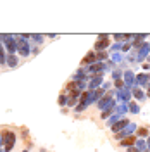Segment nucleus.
I'll return each mask as SVG.
<instances>
[{
	"label": "nucleus",
	"instance_id": "obj_1",
	"mask_svg": "<svg viewBox=\"0 0 150 152\" xmlns=\"http://www.w3.org/2000/svg\"><path fill=\"white\" fill-rule=\"evenodd\" d=\"M14 142H16V135L12 132H4V143H5V151H10L14 147Z\"/></svg>",
	"mask_w": 150,
	"mask_h": 152
},
{
	"label": "nucleus",
	"instance_id": "obj_2",
	"mask_svg": "<svg viewBox=\"0 0 150 152\" xmlns=\"http://www.w3.org/2000/svg\"><path fill=\"white\" fill-rule=\"evenodd\" d=\"M19 50H21V54H23V56H26V54H28V45L21 43V45H19Z\"/></svg>",
	"mask_w": 150,
	"mask_h": 152
},
{
	"label": "nucleus",
	"instance_id": "obj_3",
	"mask_svg": "<svg viewBox=\"0 0 150 152\" xmlns=\"http://www.w3.org/2000/svg\"><path fill=\"white\" fill-rule=\"evenodd\" d=\"M9 64H10V66H16V59H14L12 56L9 57Z\"/></svg>",
	"mask_w": 150,
	"mask_h": 152
},
{
	"label": "nucleus",
	"instance_id": "obj_4",
	"mask_svg": "<svg viewBox=\"0 0 150 152\" xmlns=\"http://www.w3.org/2000/svg\"><path fill=\"white\" fill-rule=\"evenodd\" d=\"M135 142V138H128V140H124V143H126V145H128V143H133Z\"/></svg>",
	"mask_w": 150,
	"mask_h": 152
},
{
	"label": "nucleus",
	"instance_id": "obj_5",
	"mask_svg": "<svg viewBox=\"0 0 150 152\" xmlns=\"http://www.w3.org/2000/svg\"><path fill=\"white\" fill-rule=\"evenodd\" d=\"M0 61H4V52H2V48H0Z\"/></svg>",
	"mask_w": 150,
	"mask_h": 152
},
{
	"label": "nucleus",
	"instance_id": "obj_6",
	"mask_svg": "<svg viewBox=\"0 0 150 152\" xmlns=\"http://www.w3.org/2000/svg\"><path fill=\"white\" fill-rule=\"evenodd\" d=\"M24 152H26V151H24Z\"/></svg>",
	"mask_w": 150,
	"mask_h": 152
}]
</instances>
